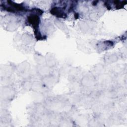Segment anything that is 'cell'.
<instances>
[{
  "label": "cell",
  "mask_w": 127,
  "mask_h": 127,
  "mask_svg": "<svg viewBox=\"0 0 127 127\" xmlns=\"http://www.w3.org/2000/svg\"><path fill=\"white\" fill-rule=\"evenodd\" d=\"M27 21L28 22L35 28V31L38 30L37 28L40 23V18L37 14H31L29 15L27 17Z\"/></svg>",
  "instance_id": "obj_1"
},
{
  "label": "cell",
  "mask_w": 127,
  "mask_h": 127,
  "mask_svg": "<svg viewBox=\"0 0 127 127\" xmlns=\"http://www.w3.org/2000/svg\"><path fill=\"white\" fill-rule=\"evenodd\" d=\"M95 83V79L93 76H85L82 78L81 84L84 86H92Z\"/></svg>",
  "instance_id": "obj_2"
},
{
  "label": "cell",
  "mask_w": 127,
  "mask_h": 127,
  "mask_svg": "<svg viewBox=\"0 0 127 127\" xmlns=\"http://www.w3.org/2000/svg\"><path fill=\"white\" fill-rule=\"evenodd\" d=\"M51 13L58 17H64L65 16V14L64 12L63 9L59 7H53L51 10Z\"/></svg>",
  "instance_id": "obj_3"
},
{
  "label": "cell",
  "mask_w": 127,
  "mask_h": 127,
  "mask_svg": "<svg viewBox=\"0 0 127 127\" xmlns=\"http://www.w3.org/2000/svg\"><path fill=\"white\" fill-rule=\"evenodd\" d=\"M55 78L50 74L43 77V84L47 87H51L55 84Z\"/></svg>",
  "instance_id": "obj_4"
},
{
  "label": "cell",
  "mask_w": 127,
  "mask_h": 127,
  "mask_svg": "<svg viewBox=\"0 0 127 127\" xmlns=\"http://www.w3.org/2000/svg\"><path fill=\"white\" fill-rule=\"evenodd\" d=\"M49 67H50L47 65L45 66L43 65H40L38 68V72L43 77L48 75L50 74V71L49 69Z\"/></svg>",
  "instance_id": "obj_5"
},
{
  "label": "cell",
  "mask_w": 127,
  "mask_h": 127,
  "mask_svg": "<svg viewBox=\"0 0 127 127\" xmlns=\"http://www.w3.org/2000/svg\"><path fill=\"white\" fill-rule=\"evenodd\" d=\"M45 59V63L47 66L49 67H52L55 65L56 64V60L55 58L52 55L47 56Z\"/></svg>",
  "instance_id": "obj_6"
},
{
  "label": "cell",
  "mask_w": 127,
  "mask_h": 127,
  "mask_svg": "<svg viewBox=\"0 0 127 127\" xmlns=\"http://www.w3.org/2000/svg\"><path fill=\"white\" fill-rule=\"evenodd\" d=\"M118 59L117 57L116 56V55H109L108 56H107V58L105 59V60L107 61V63H112L113 62H115L116 61H117Z\"/></svg>",
  "instance_id": "obj_7"
}]
</instances>
